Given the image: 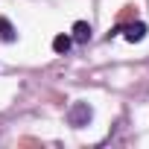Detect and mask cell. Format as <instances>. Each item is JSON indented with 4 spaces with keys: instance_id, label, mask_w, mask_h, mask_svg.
<instances>
[{
    "instance_id": "6da1fadb",
    "label": "cell",
    "mask_w": 149,
    "mask_h": 149,
    "mask_svg": "<svg viewBox=\"0 0 149 149\" xmlns=\"http://www.w3.org/2000/svg\"><path fill=\"white\" fill-rule=\"evenodd\" d=\"M91 117H94V108H91L88 102H73V105L67 108V123H70L73 129H85V126L91 123Z\"/></svg>"
},
{
    "instance_id": "7a4b0ae2",
    "label": "cell",
    "mask_w": 149,
    "mask_h": 149,
    "mask_svg": "<svg viewBox=\"0 0 149 149\" xmlns=\"http://www.w3.org/2000/svg\"><path fill=\"white\" fill-rule=\"evenodd\" d=\"M117 32H123V38H126L129 44H137V41H143V38H146V32H149V29H146V24H143V21H137V24H129V26H117L111 35H117ZM111 35H108V38H111Z\"/></svg>"
},
{
    "instance_id": "3957f363",
    "label": "cell",
    "mask_w": 149,
    "mask_h": 149,
    "mask_svg": "<svg viewBox=\"0 0 149 149\" xmlns=\"http://www.w3.org/2000/svg\"><path fill=\"white\" fill-rule=\"evenodd\" d=\"M76 44H88L91 41V24L88 21H76L73 24V35H70Z\"/></svg>"
},
{
    "instance_id": "277c9868",
    "label": "cell",
    "mask_w": 149,
    "mask_h": 149,
    "mask_svg": "<svg viewBox=\"0 0 149 149\" xmlns=\"http://www.w3.org/2000/svg\"><path fill=\"white\" fill-rule=\"evenodd\" d=\"M15 38H18V32H15L12 21H9V18H0V41H3V44H12Z\"/></svg>"
},
{
    "instance_id": "5b68a950",
    "label": "cell",
    "mask_w": 149,
    "mask_h": 149,
    "mask_svg": "<svg viewBox=\"0 0 149 149\" xmlns=\"http://www.w3.org/2000/svg\"><path fill=\"white\" fill-rule=\"evenodd\" d=\"M70 44H73L70 35H56V38H53V50H56V53H67Z\"/></svg>"
}]
</instances>
